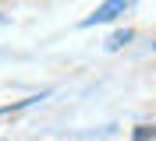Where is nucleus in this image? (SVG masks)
Listing matches in <instances>:
<instances>
[{
    "mask_svg": "<svg viewBox=\"0 0 156 141\" xmlns=\"http://www.w3.org/2000/svg\"><path fill=\"white\" fill-rule=\"evenodd\" d=\"M128 7V0H107L103 7H96V14L92 18H85V25H99V21H110V18H117V11H124Z\"/></svg>",
    "mask_w": 156,
    "mask_h": 141,
    "instance_id": "obj_1",
    "label": "nucleus"
}]
</instances>
